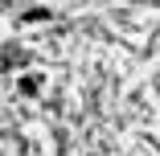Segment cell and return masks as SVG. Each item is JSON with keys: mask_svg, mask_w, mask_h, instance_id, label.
I'll return each instance as SVG.
<instances>
[{"mask_svg": "<svg viewBox=\"0 0 160 156\" xmlns=\"http://www.w3.org/2000/svg\"><path fill=\"white\" fill-rule=\"evenodd\" d=\"M21 90H25V95H37V90H41V78L33 74V78H21Z\"/></svg>", "mask_w": 160, "mask_h": 156, "instance_id": "1", "label": "cell"}]
</instances>
